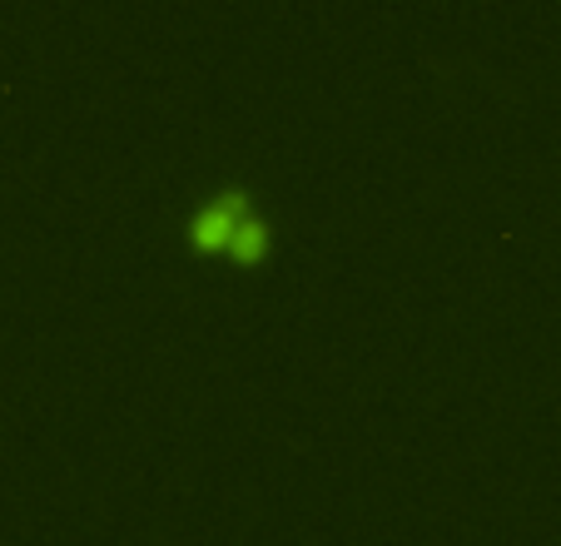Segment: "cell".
Here are the masks:
<instances>
[{
    "instance_id": "cell-1",
    "label": "cell",
    "mask_w": 561,
    "mask_h": 546,
    "mask_svg": "<svg viewBox=\"0 0 561 546\" xmlns=\"http://www.w3.org/2000/svg\"><path fill=\"white\" fill-rule=\"evenodd\" d=\"M190 239L204 243V249H214V243H224V249L233 253H264L268 249V219L249 204V194L229 190L219 194V200L199 204V209L190 214Z\"/></svg>"
}]
</instances>
